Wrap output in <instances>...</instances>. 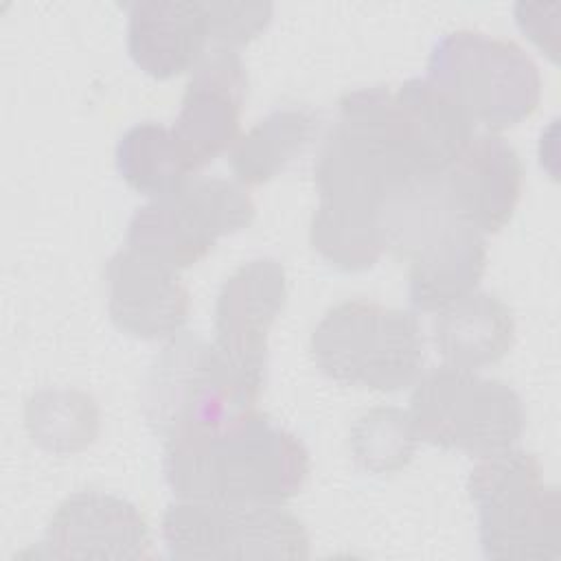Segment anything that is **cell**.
Wrapping results in <instances>:
<instances>
[{
	"instance_id": "obj_15",
	"label": "cell",
	"mask_w": 561,
	"mask_h": 561,
	"mask_svg": "<svg viewBox=\"0 0 561 561\" xmlns=\"http://www.w3.org/2000/svg\"><path fill=\"white\" fill-rule=\"evenodd\" d=\"M208 44L206 2L136 0L127 4V50L153 79H171L195 68Z\"/></svg>"
},
{
	"instance_id": "obj_19",
	"label": "cell",
	"mask_w": 561,
	"mask_h": 561,
	"mask_svg": "<svg viewBox=\"0 0 561 561\" xmlns=\"http://www.w3.org/2000/svg\"><path fill=\"white\" fill-rule=\"evenodd\" d=\"M318 134V114L309 107H278L237 138L230 164L237 182L254 186L276 178Z\"/></svg>"
},
{
	"instance_id": "obj_23",
	"label": "cell",
	"mask_w": 561,
	"mask_h": 561,
	"mask_svg": "<svg viewBox=\"0 0 561 561\" xmlns=\"http://www.w3.org/2000/svg\"><path fill=\"white\" fill-rule=\"evenodd\" d=\"M213 46L239 48L254 39L272 20L270 2H206Z\"/></svg>"
},
{
	"instance_id": "obj_6",
	"label": "cell",
	"mask_w": 561,
	"mask_h": 561,
	"mask_svg": "<svg viewBox=\"0 0 561 561\" xmlns=\"http://www.w3.org/2000/svg\"><path fill=\"white\" fill-rule=\"evenodd\" d=\"M408 416L419 440L476 458L511 449L526 423L522 397L508 383L449 364L416 379Z\"/></svg>"
},
{
	"instance_id": "obj_9",
	"label": "cell",
	"mask_w": 561,
	"mask_h": 561,
	"mask_svg": "<svg viewBox=\"0 0 561 561\" xmlns=\"http://www.w3.org/2000/svg\"><path fill=\"white\" fill-rule=\"evenodd\" d=\"M162 539L178 559H307L305 524L283 504L178 500L162 515Z\"/></svg>"
},
{
	"instance_id": "obj_3",
	"label": "cell",
	"mask_w": 561,
	"mask_h": 561,
	"mask_svg": "<svg viewBox=\"0 0 561 561\" xmlns=\"http://www.w3.org/2000/svg\"><path fill=\"white\" fill-rule=\"evenodd\" d=\"M467 491L478 511V535L486 559L557 561L561 557V502L543 482L539 460L524 449L480 458Z\"/></svg>"
},
{
	"instance_id": "obj_4",
	"label": "cell",
	"mask_w": 561,
	"mask_h": 561,
	"mask_svg": "<svg viewBox=\"0 0 561 561\" xmlns=\"http://www.w3.org/2000/svg\"><path fill=\"white\" fill-rule=\"evenodd\" d=\"M309 344L316 366L346 386L397 392L421 377L423 333L408 309L344 300L320 318Z\"/></svg>"
},
{
	"instance_id": "obj_18",
	"label": "cell",
	"mask_w": 561,
	"mask_h": 561,
	"mask_svg": "<svg viewBox=\"0 0 561 561\" xmlns=\"http://www.w3.org/2000/svg\"><path fill=\"white\" fill-rule=\"evenodd\" d=\"M432 337L445 364L476 370L511 351L515 318L495 294L473 289L434 313Z\"/></svg>"
},
{
	"instance_id": "obj_13",
	"label": "cell",
	"mask_w": 561,
	"mask_h": 561,
	"mask_svg": "<svg viewBox=\"0 0 561 561\" xmlns=\"http://www.w3.org/2000/svg\"><path fill=\"white\" fill-rule=\"evenodd\" d=\"M173 270L131 248L107 259V311L112 322L140 340H169L188 320V289Z\"/></svg>"
},
{
	"instance_id": "obj_22",
	"label": "cell",
	"mask_w": 561,
	"mask_h": 561,
	"mask_svg": "<svg viewBox=\"0 0 561 561\" xmlns=\"http://www.w3.org/2000/svg\"><path fill=\"white\" fill-rule=\"evenodd\" d=\"M351 454L368 473H394L403 469L414 451L419 436L410 423L408 410L377 405L364 412L351 427Z\"/></svg>"
},
{
	"instance_id": "obj_8",
	"label": "cell",
	"mask_w": 561,
	"mask_h": 561,
	"mask_svg": "<svg viewBox=\"0 0 561 561\" xmlns=\"http://www.w3.org/2000/svg\"><path fill=\"white\" fill-rule=\"evenodd\" d=\"M254 215L256 206L243 184L193 175L136 208L127 228V248L184 270L204 259L221 237L248 228Z\"/></svg>"
},
{
	"instance_id": "obj_16",
	"label": "cell",
	"mask_w": 561,
	"mask_h": 561,
	"mask_svg": "<svg viewBox=\"0 0 561 561\" xmlns=\"http://www.w3.org/2000/svg\"><path fill=\"white\" fill-rule=\"evenodd\" d=\"M408 291L414 309L436 313L478 289L486 270V239L462 219H451L408 256Z\"/></svg>"
},
{
	"instance_id": "obj_17",
	"label": "cell",
	"mask_w": 561,
	"mask_h": 561,
	"mask_svg": "<svg viewBox=\"0 0 561 561\" xmlns=\"http://www.w3.org/2000/svg\"><path fill=\"white\" fill-rule=\"evenodd\" d=\"M394 107L423 175H443L473 138V121L427 77L403 81Z\"/></svg>"
},
{
	"instance_id": "obj_11",
	"label": "cell",
	"mask_w": 561,
	"mask_h": 561,
	"mask_svg": "<svg viewBox=\"0 0 561 561\" xmlns=\"http://www.w3.org/2000/svg\"><path fill=\"white\" fill-rule=\"evenodd\" d=\"M248 94V72L234 48L210 46L191 72L173 131L195 171L232 149Z\"/></svg>"
},
{
	"instance_id": "obj_12",
	"label": "cell",
	"mask_w": 561,
	"mask_h": 561,
	"mask_svg": "<svg viewBox=\"0 0 561 561\" xmlns=\"http://www.w3.org/2000/svg\"><path fill=\"white\" fill-rule=\"evenodd\" d=\"M44 554L55 559H147L151 533L136 504L101 491L66 497L44 535Z\"/></svg>"
},
{
	"instance_id": "obj_24",
	"label": "cell",
	"mask_w": 561,
	"mask_h": 561,
	"mask_svg": "<svg viewBox=\"0 0 561 561\" xmlns=\"http://www.w3.org/2000/svg\"><path fill=\"white\" fill-rule=\"evenodd\" d=\"M546 7L543 4H515V20L519 28L541 48L550 55V59H557V18H550L543 22Z\"/></svg>"
},
{
	"instance_id": "obj_21",
	"label": "cell",
	"mask_w": 561,
	"mask_h": 561,
	"mask_svg": "<svg viewBox=\"0 0 561 561\" xmlns=\"http://www.w3.org/2000/svg\"><path fill=\"white\" fill-rule=\"evenodd\" d=\"M26 427L50 451H77L94 440L99 410L83 392L44 390L26 403Z\"/></svg>"
},
{
	"instance_id": "obj_7",
	"label": "cell",
	"mask_w": 561,
	"mask_h": 561,
	"mask_svg": "<svg viewBox=\"0 0 561 561\" xmlns=\"http://www.w3.org/2000/svg\"><path fill=\"white\" fill-rule=\"evenodd\" d=\"M256 399L215 344L188 331L169 337L140 392L142 414L164 443L219 425Z\"/></svg>"
},
{
	"instance_id": "obj_5",
	"label": "cell",
	"mask_w": 561,
	"mask_h": 561,
	"mask_svg": "<svg viewBox=\"0 0 561 561\" xmlns=\"http://www.w3.org/2000/svg\"><path fill=\"white\" fill-rule=\"evenodd\" d=\"M427 79L486 129L502 131L528 118L541 99V75L515 42L460 28L443 35L427 61Z\"/></svg>"
},
{
	"instance_id": "obj_10",
	"label": "cell",
	"mask_w": 561,
	"mask_h": 561,
	"mask_svg": "<svg viewBox=\"0 0 561 561\" xmlns=\"http://www.w3.org/2000/svg\"><path fill=\"white\" fill-rule=\"evenodd\" d=\"M285 300V267L272 256L239 265L217 294L213 344L256 397L265 386L270 329Z\"/></svg>"
},
{
	"instance_id": "obj_2",
	"label": "cell",
	"mask_w": 561,
	"mask_h": 561,
	"mask_svg": "<svg viewBox=\"0 0 561 561\" xmlns=\"http://www.w3.org/2000/svg\"><path fill=\"white\" fill-rule=\"evenodd\" d=\"M309 467L305 443L254 408L164 443V478L178 500L285 504Z\"/></svg>"
},
{
	"instance_id": "obj_14",
	"label": "cell",
	"mask_w": 561,
	"mask_h": 561,
	"mask_svg": "<svg viewBox=\"0 0 561 561\" xmlns=\"http://www.w3.org/2000/svg\"><path fill=\"white\" fill-rule=\"evenodd\" d=\"M524 164L500 134H480L443 173V186L456 215L480 230H502L522 197Z\"/></svg>"
},
{
	"instance_id": "obj_1",
	"label": "cell",
	"mask_w": 561,
	"mask_h": 561,
	"mask_svg": "<svg viewBox=\"0 0 561 561\" xmlns=\"http://www.w3.org/2000/svg\"><path fill=\"white\" fill-rule=\"evenodd\" d=\"M318 206L309 224L313 250L344 272L373 267L386 252L379 213L419 171L392 92L383 85L346 92L313 167Z\"/></svg>"
},
{
	"instance_id": "obj_20",
	"label": "cell",
	"mask_w": 561,
	"mask_h": 561,
	"mask_svg": "<svg viewBox=\"0 0 561 561\" xmlns=\"http://www.w3.org/2000/svg\"><path fill=\"white\" fill-rule=\"evenodd\" d=\"M116 169L138 193L158 197L195 173L173 127L153 121L129 127L116 145Z\"/></svg>"
}]
</instances>
